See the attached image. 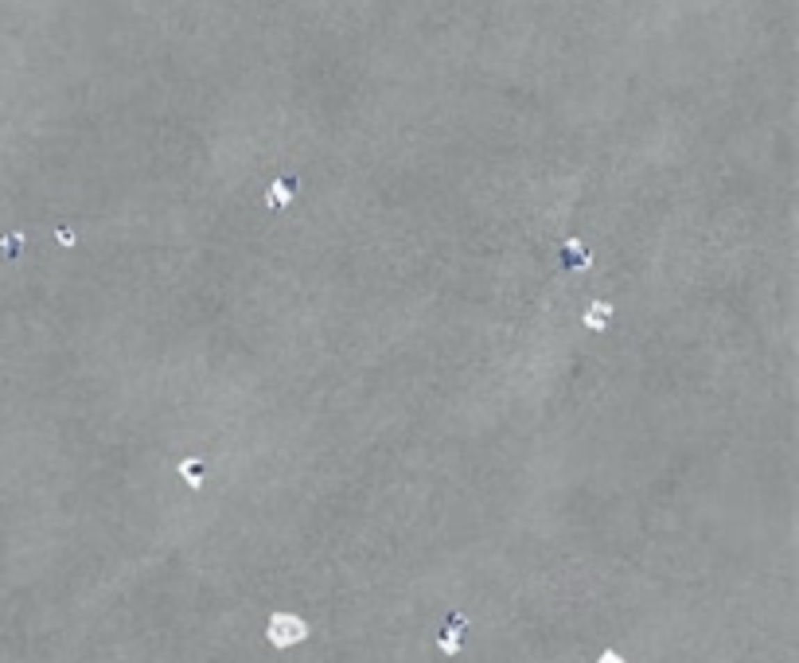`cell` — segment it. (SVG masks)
<instances>
[{"label":"cell","mask_w":799,"mask_h":663,"mask_svg":"<svg viewBox=\"0 0 799 663\" xmlns=\"http://www.w3.org/2000/svg\"><path fill=\"white\" fill-rule=\"evenodd\" d=\"M308 632H312L308 621H300L296 613H273L266 621V640L273 644V648H281V652H285V648H296V644H305Z\"/></svg>","instance_id":"1"},{"label":"cell","mask_w":799,"mask_h":663,"mask_svg":"<svg viewBox=\"0 0 799 663\" xmlns=\"http://www.w3.org/2000/svg\"><path fill=\"white\" fill-rule=\"evenodd\" d=\"M179 472H184V480H188L191 488H199V484H203V476H207V468L199 465V461H184V465H179Z\"/></svg>","instance_id":"5"},{"label":"cell","mask_w":799,"mask_h":663,"mask_svg":"<svg viewBox=\"0 0 799 663\" xmlns=\"http://www.w3.org/2000/svg\"><path fill=\"white\" fill-rule=\"evenodd\" d=\"M565 266H570V269H585V266H589V254H585L577 242H570V246H565Z\"/></svg>","instance_id":"6"},{"label":"cell","mask_w":799,"mask_h":663,"mask_svg":"<svg viewBox=\"0 0 799 663\" xmlns=\"http://www.w3.org/2000/svg\"><path fill=\"white\" fill-rule=\"evenodd\" d=\"M460 628H464V616H453V621H449V628H444V636H441V652L444 655L460 652Z\"/></svg>","instance_id":"4"},{"label":"cell","mask_w":799,"mask_h":663,"mask_svg":"<svg viewBox=\"0 0 799 663\" xmlns=\"http://www.w3.org/2000/svg\"><path fill=\"white\" fill-rule=\"evenodd\" d=\"M55 238H59V246H74V242H79V238H74V230H67V227H63V230H55Z\"/></svg>","instance_id":"8"},{"label":"cell","mask_w":799,"mask_h":663,"mask_svg":"<svg viewBox=\"0 0 799 663\" xmlns=\"http://www.w3.org/2000/svg\"><path fill=\"white\" fill-rule=\"evenodd\" d=\"M0 250H4V254H8V257H16V254H20V250H24V234H4V242H0Z\"/></svg>","instance_id":"7"},{"label":"cell","mask_w":799,"mask_h":663,"mask_svg":"<svg viewBox=\"0 0 799 663\" xmlns=\"http://www.w3.org/2000/svg\"><path fill=\"white\" fill-rule=\"evenodd\" d=\"M597 663H628V660H624L620 652H612V648H608V652H601V655H597Z\"/></svg>","instance_id":"9"},{"label":"cell","mask_w":799,"mask_h":663,"mask_svg":"<svg viewBox=\"0 0 799 663\" xmlns=\"http://www.w3.org/2000/svg\"><path fill=\"white\" fill-rule=\"evenodd\" d=\"M289 199H293V188H289L285 179H273V184H269V191H266V203L273 211H285Z\"/></svg>","instance_id":"3"},{"label":"cell","mask_w":799,"mask_h":663,"mask_svg":"<svg viewBox=\"0 0 799 663\" xmlns=\"http://www.w3.org/2000/svg\"><path fill=\"white\" fill-rule=\"evenodd\" d=\"M581 324L589 328V332H604V328L612 324V301H592L581 312Z\"/></svg>","instance_id":"2"}]
</instances>
